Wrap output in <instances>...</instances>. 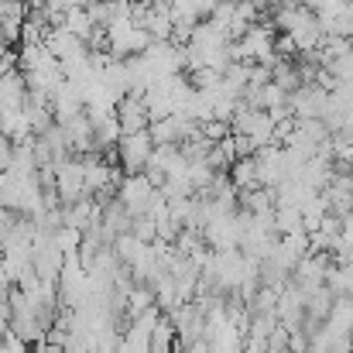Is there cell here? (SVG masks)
<instances>
[{
  "label": "cell",
  "instance_id": "cell-1",
  "mask_svg": "<svg viewBox=\"0 0 353 353\" xmlns=\"http://www.w3.org/2000/svg\"><path fill=\"white\" fill-rule=\"evenodd\" d=\"M154 141H151V130H141V134H123L117 144V158L127 172H141L148 168L151 154H154Z\"/></svg>",
  "mask_w": 353,
  "mask_h": 353
},
{
  "label": "cell",
  "instance_id": "cell-2",
  "mask_svg": "<svg viewBox=\"0 0 353 353\" xmlns=\"http://www.w3.org/2000/svg\"><path fill=\"white\" fill-rule=\"evenodd\" d=\"M117 120H120V127H123V134H141V130H148V127H151V114H148V107H144V97L127 93L117 103Z\"/></svg>",
  "mask_w": 353,
  "mask_h": 353
},
{
  "label": "cell",
  "instance_id": "cell-3",
  "mask_svg": "<svg viewBox=\"0 0 353 353\" xmlns=\"http://www.w3.org/2000/svg\"><path fill=\"white\" fill-rule=\"evenodd\" d=\"M62 28H69L79 41H86V45H90V38H93V31H97L100 24L93 21L90 7H69V14H65V24H62Z\"/></svg>",
  "mask_w": 353,
  "mask_h": 353
},
{
  "label": "cell",
  "instance_id": "cell-4",
  "mask_svg": "<svg viewBox=\"0 0 353 353\" xmlns=\"http://www.w3.org/2000/svg\"><path fill=\"white\" fill-rule=\"evenodd\" d=\"M134 3H158V0H134Z\"/></svg>",
  "mask_w": 353,
  "mask_h": 353
}]
</instances>
